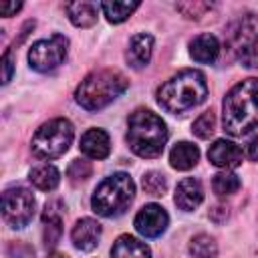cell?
Segmentation results:
<instances>
[{"mask_svg":"<svg viewBox=\"0 0 258 258\" xmlns=\"http://www.w3.org/2000/svg\"><path fill=\"white\" fill-rule=\"evenodd\" d=\"M222 125L234 137L258 129V79H244L228 91L222 103Z\"/></svg>","mask_w":258,"mask_h":258,"instance_id":"1","label":"cell"},{"mask_svg":"<svg viewBox=\"0 0 258 258\" xmlns=\"http://www.w3.org/2000/svg\"><path fill=\"white\" fill-rule=\"evenodd\" d=\"M206 97L208 83L204 73L198 69H183L157 89V103L173 115L185 113L202 105Z\"/></svg>","mask_w":258,"mask_h":258,"instance_id":"2","label":"cell"},{"mask_svg":"<svg viewBox=\"0 0 258 258\" xmlns=\"http://www.w3.org/2000/svg\"><path fill=\"white\" fill-rule=\"evenodd\" d=\"M127 143L139 157H159L167 143V127L159 115L149 109H137L127 123Z\"/></svg>","mask_w":258,"mask_h":258,"instance_id":"3","label":"cell"},{"mask_svg":"<svg viewBox=\"0 0 258 258\" xmlns=\"http://www.w3.org/2000/svg\"><path fill=\"white\" fill-rule=\"evenodd\" d=\"M129 81L119 71L101 69L87 75L75 91V101L85 111H99L125 93Z\"/></svg>","mask_w":258,"mask_h":258,"instance_id":"4","label":"cell"},{"mask_svg":"<svg viewBox=\"0 0 258 258\" xmlns=\"http://www.w3.org/2000/svg\"><path fill=\"white\" fill-rule=\"evenodd\" d=\"M133 196H135L133 179L127 173L119 171V173L105 177L95 187L93 198H91V208L95 214L103 218H115V216H121L129 208V204L133 202Z\"/></svg>","mask_w":258,"mask_h":258,"instance_id":"5","label":"cell"},{"mask_svg":"<svg viewBox=\"0 0 258 258\" xmlns=\"http://www.w3.org/2000/svg\"><path fill=\"white\" fill-rule=\"evenodd\" d=\"M73 135L75 131L69 119H50L36 129L30 141V149L38 159H56L67 153L69 145L73 143Z\"/></svg>","mask_w":258,"mask_h":258,"instance_id":"6","label":"cell"},{"mask_svg":"<svg viewBox=\"0 0 258 258\" xmlns=\"http://www.w3.org/2000/svg\"><path fill=\"white\" fill-rule=\"evenodd\" d=\"M34 196L26 187H8L2 194V218L10 228H24L34 218Z\"/></svg>","mask_w":258,"mask_h":258,"instance_id":"7","label":"cell"},{"mask_svg":"<svg viewBox=\"0 0 258 258\" xmlns=\"http://www.w3.org/2000/svg\"><path fill=\"white\" fill-rule=\"evenodd\" d=\"M67 48H69V40L62 34H54V36L38 40V42H34L30 46L28 62L38 73L54 71L67 58Z\"/></svg>","mask_w":258,"mask_h":258,"instance_id":"8","label":"cell"},{"mask_svg":"<svg viewBox=\"0 0 258 258\" xmlns=\"http://www.w3.org/2000/svg\"><path fill=\"white\" fill-rule=\"evenodd\" d=\"M133 224H135L137 234H141L143 238H157L165 232L169 224V216L159 204H145L137 212Z\"/></svg>","mask_w":258,"mask_h":258,"instance_id":"9","label":"cell"},{"mask_svg":"<svg viewBox=\"0 0 258 258\" xmlns=\"http://www.w3.org/2000/svg\"><path fill=\"white\" fill-rule=\"evenodd\" d=\"M208 159H210V163H214L216 167L234 169V167L242 165L244 151H242V147L236 145L234 141L216 139V141L210 145V149H208Z\"/></svg>","mask_w":258,"mask_h":258,"instance_id":"10","label":"cell"},{"mask_svg":"<svg viewBox=\"0 0 258 258\" xmlns=\"http://www.w3.org/2000/svg\"><path fill=\"white\" fill-rule=\"evenodd\" d=\"M101 224L93 218H81L73 230H71V240H73V246L81 252H91L97 248L99 244V238H101Z\"/></svg>","mask_w":258,"mask_h":258,"instance_id":"11","label":"cell"},{"mask_svg":"<svg viewBox=\"0 0 258 258\" xmlns=\"http://www.w3.org/2000/svg\"><path fill=\"white\" fill-rule=\"evenodd\" d=\"M81 151L91 159H105L111 151L109 133L103 129H89L81 135Z\"/></svg>","mask_w":258,"mask_h":258,"instance_id":"12","label":"cell"},{"mask_svg":"<svg viewBox=\"0 0 258 258\" xmlns=\"http://www.w3.org/2000/svg\"><path fill=\"white\" fill-rule=\"evenodd\" d=\"M175 206L179 208V210H183V212H191V210H196L200 204H202V200H204V187H202V183L198 181V179H194V177H185V179H181L179 183H177V187H175Z\"/></svg>","mask_w":258,"mask_h":258,"instance_id":"13","label":"cell"},{"mask_svg":"<svg viewBox=\"0 0 258 258\" xmlns=\"http://www.w3.org/2000/svg\"><path fill=\"white\" fill-rule=\"evenodd\" d=\"M151 52H153V36L139 32L129 40V48L125 52V58H127L131 69H143L149 62Z\"/></svg>","mask_w":258,"mask_h":258,"instance_id":"14","label":"cell"},{"mask_svg":"<svg viewBox=\"0 0 258 258\" xmlns=\"http://www.w3.org/2000/svg\"><path fill=\"white\" fill-rule=\"evenodd\" d=\"M218 54H220V42L214 34H198L189 42V56L196 62L210 64L218 58Z\"/></svg>","mask_w":258,"mask_h":258,"instance_id":"15","label":"cell"},{"mask_svg":"<svg viewBox=\"0 0 258 258\" xmlns=\"http://www.w3.org/2000/svg\"><path fill=\"white\" fill-rule=\"evenodd\" d=\"M99 4L95 2H87V0H81V2H69L64 4V10L69 14V20L79 26V28H89L97 22V14H99Z\"/></svg>","mask_w":258,"mask_h":258,"instance_id":"16","label":"cell"},{"mask_svg":"<svg viewBox=\"0 0 258 258\" xmlns=\"http://www.w3.org/2000/svg\"><path fill=\"white\" fill-rule=\"evenodd\" d=\"M111 258H151V252L145 242L129 234H123L115 240L111 248Z\"/></svg>","mask_w":258,"mask_h":258,"instance_id":"17","label":"cell"},{"mask_svg":"<svg viewBox=\"0 0 258 258\" xmlns=\"http://www.w3.org/2000/svg\"><path fill=\"white\" fill-rule=\"evenodd\" d=\"M200 159V149L189 143V141H179L173 145L171 153H169V163L173 169H179V171H187L191 169Z\"/></svg>","mask_w":258,"mask_h":258,"instance_id":"18","label":"cell"},{"mask_svg":"<svg viewBox=\"0 0 258 258\" xmlns=\"http://www.w3.org/2000/svg\"><path fill=\"white\" fill-rule=\"evenodd\" d=\"M258 40V16L256 14H244L234 26H232V44L236 48L256 42Z\"/></svg>","mask_w":258,"mask_h":258,"instance_id":"19","label":"cell"},{"mask_svg":"<svg viewBox=\"0 0 258 258\" xmlns=\"http://www.w3.org/2000/svg\"><path fill=\"white\" fill-rule=\"evenodd\" d=\"M28 179H30V183L36 189H40V191H52L60 183V171L54 165H50V163H42V165H36V167L30 169Z\"/></svg>","mask_w":258,"mask_h":258,"instance_id":"20","label":"cell"},{"mask_svg":"<svg viewBox=\"0 0 258 258\" xmlns=\"http://www.w3.org/2000/svg\"><path fill=\"white\" fill-rule=\"evenodd\" d=\"M139 8V2H121V0H111V2H103L101 10L107 16L109 22L119 24L123 20H127L135 10Z\"/></svg>","mask_w":258,"mask_h":258,"instance_id":"21","label":"cell"},{"mask_svg":"<svg viewBox=\"0 0 258 258\" xmlns=\"http://www.w3.org/2000/svg\"><path fill=\"white\" fill-rule=\"evenodd\" d=\"M240 185H242V183H240V177H238L234 171H230V169H222V171L216 173L214 179H212V189H214V194H218L220 198L236 194V191L240 189Z\"/></svg>","mask_w":258,"mask_h":258,"instance_id":"22","label":"cell"},{"mask_svg":"<svg viewBox=\"0 0 258 258\" xmlns=\"http://www.w3.org/2000/svg\"><path fill=\"white\" fill-rule=\"evenodd\" d=\"M189 256L191 258H216L218 256V246L216 240L208 234H198L189 242Z\"/></svg>","mask_w":258,"mask_h":258,"instance_id":"23","label":"cell"},{"mask_svg":"<svg viewBox=\"0 0 258 258\" xmlns=\"http://www.w3.org/2000/svg\"><path fill=\"white\" fill-rule=\"evenodd\" d=\"M141 185H143V189H145L149 196H155V198L163 196L165 189H167L165 175H161L159 171H147V173L143 175V179H141Z\"/></svg>","mask_w":258,"mask_h":258,"instance_id":"24","label":"cell"},{"mask_svg":"<svg viewBox=\"0 0 258 258\" xmlns=\"http://www.w3.org/2000/svg\"><path fill=\"white\" fill-rule=\"evenodd\" d=\"M191 131H194L200 139H208V137H212V135H214V131H216V115H214L212 111L202 113V115L194 121Z\"/></svg>","mask_w":258,"mask_h":258,"instance_id":"25","label":"cell"},{"mask_svg":"<svg viewBox=\"0 0 258 258\" xmlns=\"http://www.w3.org/2000/svg\"><path fill=\"white\" fill-rule=\"evenodd\" d=\"M214 8V4L212 2H198V0H194V2H179L177 4V10L185 16V18H189V20H200L208 10H212Z\"/></svg>","mask_w":258,"mask_h":258,"instance_id":"26","label":"cell"},{"mask_svg":"<svg viewBox=\"0 0 258 258\" xmlns=\"http://www.w3.org/2000/svg\"><path fill=\"white\" fill-rule=\"evenodd\" d=\"M93 173V167L87 159H73L69 169H67V175L73 183H79V181H85L87 177H91Z\"/></svg>","mask_w":258,"mask_h":258,"instance_id":"27","label":"cell"},{"mask_svg":"<svg viewBox=\"0 0 258 258\" xmlns=\"http://www.w3.org/2000/svg\"><path fill=\"white\" fill-rule=\"evenodd\" d=\"M238 58H240V62H242L244 67H248V69H258V40L240 46V48H238Z\"/></svg>","mask_w":258,"mask_h":258,"instance_id":"28","label":"cell"},{"mask_svg":"<svg viewBox=\"0 0 258 258\" xmlns=\"http://www.w3.org/2000/svg\"><path fill=\"white\" fill-rule=\"evenodd\" d=\"M14 62H12V48H8L4 54H2V83L6 85L8 81H10V77H12V67Z\"/></svg>","mask_w":258,"mask_h":258,"instance_id":"29","label":"cell"},{"mask_svg":"<svg viewBox=\"0 0 258 258\" xmlns=\"http://www.w3.org/2000/svg\"><path fill=\"white\" fill-rule=\"evenodd\" d=\"M22 8V2H0V14L2 16H12Z\"/></svg>","mask_w":258,"mask_h":258,"instance_id":"30","label":"cell"},{"mask_svg":"<svg viewBox=\"0 0 258 258\" xmlns=\"http://www.w3.org/2000/svg\"><path fill=\"white\" fill-rule=\"evenodd\" d=\"M246 153L252 161H258V135H254L250 141H248V147H246Z\"/></svg>","mask_w":258,"mask_h":258,"instance_id":"31","label":"cell"},{"mask_svg":"<svg viewBox=\"0 0 258 258\" xmlns=\"http://www.w3.org/2000/svg\"><path fill=\"white\" fill-rule=\"evenodd\" d=\"M46 258H69V256H64V254H58V252H54V254H48Z\"/></svg>","mask_w":258,"mask_h":258,"instance_id":"32","label":"cell"}]
</instances>
